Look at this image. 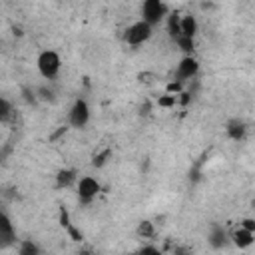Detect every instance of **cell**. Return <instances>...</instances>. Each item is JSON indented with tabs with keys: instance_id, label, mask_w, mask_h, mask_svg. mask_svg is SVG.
Wrapping results in <instances>:
<instances>
[{
	"instance_id": "10",
	"label": "cell",
	"mask_w": 255,
	"mask_h": 255,
	"mask_svg": "<svg viewBox=\"0 0 255 255\" xmlns=\"http://www.w3.org/2000/svg\"><path fill=\"white\" fill-rule=\"evenodd\" d=\"M0 239L4 243H10L14 239V227H12V223H10V219H8L6 213L0 215Z\"/></svg>"
},
{
	"instance_id": "20",
	"label": "cell",
	"mask_w": 255,
	"mask_h": 255,
	"mask_svg": "<svg viewBox=\"0 0 255 255\" xmlns=\"http://www.w3.org/2000/svg\"><path fill=\"white\" fill-rule=\"evenodd\" d=\"M66 231H68V235H70V239H72V241H82V239H84L82 231H80L78 227H74L72 223H70V225L66 227Z\"/></svg>"
},
{
	"instance_id": "11",
	"label": "cell",
	"mask_w": 255,
	"mask_h": 255,
	"mask_svg": "<svg viewBox=\"0 0 255 255\" xmlns=\"http://www.w3.org/2000/svg\"><path fill=\"white\" fill-rule=\"evenodd\" d=\"M181 34L189 36V38H193L197 34V20H195V16H191V14L181 16Z\"/></svg>"
},
{
	"instance_id": "12",
	"label": "cell",
	"mask_w": 255,
	"mask_h": 255,
	"mask_svg": "<svg viewBox=\"0 0 255 255\" xmlns=\"http://www.w3.org/2000/svg\"><path fill=\"white\" fill-rule=\"evenodd\" d=\"M167 32H169V36H171L173 40L181 34V16H179L177 12H171V14L167 16Z\"/></svg>"
},
{
	"instance_id": "7",
	"label": "cell",
	"mask_w": 255,
	"mask_h": 255,
	"mask_svg": "<svg viewBox=\"0 0 255 255\" xmlns=\"http://www.w3.org/2000/svg\"><path fill=\"white\" fill-rule=\"evenodd\" d=\"M231 239H233V243H235L239 249H247V247H251V245H253L255 235H253L251 231H247L245 227H241V225H239V227L233 231Z\"/></svg>"
},
{
	"instance_id": "9",
	"label": "cell",
	"mask_w": 255,
	"mask_h": 255,
	"mask_svg": "<svg viewBox=\"0 0 255 255\" xmlns=\"http://www.w3.org/2000/svg\"><path fill=\"white\" fill-rule=\"evenodd\" d=\"M78 179V175H76V171L74 169H60L58 173H56V185L62 189V187H70V185H74V181Z\"/></svg>"
},
{
	"instance_id": "26",
	"label": "cell",
	"mask_w": 255,
	"mask_h": 255,
	"mask_svg": "<svg viewBox=\"0 0 255 255\" xmlns=\"http://www.w3.org/2000/svg\"><path fill=\"white\" fill-rule=\"evenodd\" d=\"M141 251H143V253H157L155 247H141Z\"/></svg>"
},
{
	"instance_id": "21",
	"label": "cell",
	"mask_w": 255,
	"mask_h": 255,
	"mask_svg": "<svg viewBox=\"0 0 255 255\" xmlns=\"http://www.w3.org/2000/svg\"><path fill=\"white\" fill-rule=\"evenodd\" d=\"M8 116H10V104H8L6 98H2L0 100V118H2V122H6Z\"/></svg>"
},
{
	"instance_id": "3",
	"label": "cell",
	"mask_w": 255,
	"mask_h": 255,
	"mask_svg": "<svg viewBox=\"0 0 255 255\" xmlns=\"http://www.w3.org/2000/svg\"><path fill=\"white\" fill-rule=\"evenodd\" d=\"M90 120V106L86 100H76L68 112V122L74 128H84Z\"/></svg>"
},
{
	"instance_id": "22",
	"label": "cell",
	"mask_w": 255,
	"mask_h": 255,
	"mask_svg": "<svg viewBox=\"0 0 255 255\" xmlns=\"http://www.w3.org/2000/svg\"><path fill=\"white\" fill-rule=\"evenodd\" d=\"M60 225L62 227H68L70 225V215H68V209L66 207H60Z\"/></svg>"
},
{
	"instance_id": "4",
	"label": "cell",
	"mask_w": 255,
	"mask_h": 255,
	"mask_svg": "<svg viewBox=\"0 0 255 255\" xmlns=\"http://www.w3.org/2000/svg\"><path fill=\"white\" fill-rule=\"evenodd\" d=\"M76 193H78V199L84 201V203H90L98 193H100V183L96 177H90V175H84L78 185H76Z\"/></svg>"
},
{
	"instance_id": "13",
	"label": "cell",
	"mask_w": 255,
	"mask_h": 255,
	"mask_svg": "<svg viewBox=\"0 0 255 255\" xmlns=\"http://www.w3.org/2000/svg\"><path fill=\"white\" fill-rule=\"evenodd\" d=\"M175 44L179 46V50H181V52H185V56H191V52H193V48H195L193 38L183 36V34H179V36L175 38Z\"/></svg>"
},
{
	"instance_id": "5",
	"label": "cell",
	"mask_w": 255,
	"mask_h": 255,
	"mask_svg": "<svg viewBox=\"0 0 255 255\" xmlns=\"http://www.w3.org/2000/svg\"><path fill=\"white\" fill-rule=\"evenodd\" d=\"M141 14H143V20L153 26L165 16V4L161 0H143L141 2Z\"/></svg>"
},
{
	"instance_id": "8",
	"label": "cell",
	"mask_w": 255,
	"mask_h": 255,
	"mask_svg": "<svg viewBox=\"0 0 255 255\" xmlns=\"http://www.w3.org/2000/svg\"><path fill=\"white\" fill-rule=\"evenodd\" d=\"M225 131H227V135H229L233 141H239V139H243V137H245L247 128H245V124H243L241 120H231V122H227Z\"/></svg>"
},
{
	"instance_id": "24",
	"label": "cell",
	"mask_w": 255,
	"mask_h": 255,
	"mask_svg": "<svg viewBox=\"0 0 255 255\" xmlns=\"http://www.w3.org/2000/svg\"><path fill=\"white\" fill-rule=\"evenodd\" d=\"M189 100H191V94H189V92H181V94H177V102H179L181 106H187Z\"/></svg>"
},
{
	"instance_id": "25",
	"label": "cell",
	"mask_w": 255,
	"mask_h": 255,
	"mask_svg": "<svg viewBox=\"0 0 255 255\" xmlns=\"http://www.w3.org/2000/svg\"><path fill=\"white\" fill-rule=\"evenodd\" d=\"M66 129H68V128H60L56 133H52V135H50V141H56V139H58L62 133H66Z\"/></svg>"
},
{
	"instance_id": "16",
	"label": "cell",
	"mask_w": 255,
	"mask_h": 255,
	"mask_svg": "<svg viewBox=\"0 0 255 255\" xmlns=\"http://www.w3.org/2000/svg\"><path fill=\"white\" fill-rule=\"evenodd\" d=\"M175 104H177V96H175V94H167V92H165V96H159V98H157V106H159V108L169 110V108H173Z\"/></svg>"
},
{
	"instance_id": "2",
	"label": "cell",
	"mask_w": 255,
	"mask_h": 255,
	"mask_svg": "<svg viewBox=\"0 0 255 255\" xmlns=\"http://www.w3.org/2000/svg\"><path fill=\"white\" fill-rule=\"evenodd\" d=\"M151 24L149 22H145V20H139V22H133L128 30H126V34H124V40L129 44V46H139V44H143V42H147L149 38H151Z\"/></svg>"
},
{
	"instance_id": "19",
	"label": "cell",
	"mask_w": 255,
	"mask_h": 255,
	"mask_svg": "<svg viewBox=\"0 0 255 255\" xmlns=\"http://www.w3.org/2000/svg\"><path fill=\"white\" fill-rule=\"evenodd\" d=\"M181 90H183V82L181 80H173V82H169L167 86H165V92L167 94H181Z\"/></svg>"
},
{
	"instance_id": "23",
	"label": "cell",
	"mask_w": 255,
	"mask_h": 255,
	"mask_svg": "<svg viewBox=\"0 0 255 255\" xmlns=\"http://www.w3.org/2000/svg\"><path fill=\"white\" fill-rule=\"evenodd\" d=\"M241 227H245L247 231H251V233L255 235V219H251V217H245V219H241Z\"/></svg>"
},
{
	"instance_id": "1",
	"label": "cell",
	"mask_w": 255,
	"mask_h": 255,
	"mask_svg": "<svg viewBox=\"0 0 255 255\" xmlns=\"http://www.w3.org/2000/svg\"><path fill=\"white\" fill-rule=\"evenodd\" d=\"M36 66H38V72L46 78V80H54L60 72V66H62V60L58 56V52L54 50H44L40 52L38 60H36Z\"/></svg>"
},
{
	"instance_id": "14",
	"label": "cell",
	"mask_w": 255,
	"mask_h": 255,
	"mask_svg": "<svg viewBox=\"0 0 255 255\" xmlns=\"http://www.w3.org/2000/svg\"><path fill=\"white\" fill-rule=\"evenodd\" d=\"M137 235L143 237V239H151V237L155 235V227H153V223L147 221V219L139 221V223H137Z\"/></svg>"
},
{
	"instance_id": "27",
	"label": "cell",
	"mask_w": 255,
	"mask_h": 255,
	"mask_svg": "<svg viewBox=\"0 0 255 255\" xmlns=\"http://www.w3.org/2000/svg\"><path fill=\"white\" fill-rule=\"evenodd\" d=\"M141 114H149V106H147V104L141 106Z\"/></svg>"
},
{
	"instance_id": "6",
	"label": "cell",
	"mask_w": 255,
	"mask_h": 255,
	"mask_svg": "<svg viewBox=\"0 0 255 255\" xmlns=\"http://www.w3.org/2000/svg\"><path fill=\"white\" fill-rule=\"evenodd\" d=\"M197 72H199V62L193 56H183L181 62L177 64V80H181V82L195 78Z\"/></svg>"
},
{
	"instance_id": "17",
	"label": "cell",
	"mask_w": 255,
	"mask_h": 255,
	"mask_svg": "<svg viewBox=\"0 0 255 255\" xmlns=\"http://www.w3.org/2000/svg\"><path fill=\"white\" fill-rule=\"evenodd\" d=\"M112 155V149L110 147H104L102 151H98L96 155H94V159H92V165L94 167H102L106 161H108V157Z\"/></svg>"
},
{
	"instance_id": "15",
	"label": "cell",
	"mask_w": 255,
	"mask_h": 255,
	"mask_svg": "<svg viewBox=\"0 0 255 255\" xmlns=\"http://www.w3.org/2000/svg\"><path fill=\"white\" fill-rule=\"evenodd\" d=\"M209 239H211V245L213 247H221L223 243H225V231L221 229V227H213L211 229V235H209Z\"/></svg>"
},
{
	"instance_id": "18",
	"label": "cell",
	"mask_w": 255,
	"mask_h": 255,
	"mask_svg": "<svg viewBox=\"0 0 255 255\" xmlns=\"http://www.w3.org/2000/svg\"><path fill=\"white\" fill-rule=\"evenodd\" d=\"M38 253H40V249L30 241H24L20 247V255H38Z\"/></svg>"
}]
</instances>
